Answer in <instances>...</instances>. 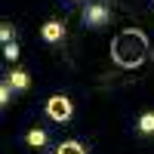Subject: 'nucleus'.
<instances>
[{"instance_id":"1","label":"nucleus","mask_w":154,"mask_h":154,"mask_svg":"<svg viewBox=\"0 0 154 154\" xmlns=\"http://www.w3.org/2000/svg\"><path fill=\"white\" fill-rule=\"evenodd\" d=\"M148 56H151L148 37L139 31V28H123V31L114 34V40H111V59H114V65L133 71V68L142 65Z\"/></svg>"},{"instance_id":"10","label":"nucleus","mask_w":154,"mask_h":154,"mask_svg":"<svg viewBox=\"0 0 154 154\" xmlns=\"http://www.w3.org/2000/svg\"><path fill=\"white\" fill-rule=\"evenodd\" d=\"M12 34H16V31H12V25H9V22L0 25V40H3V43H9V40H12Z\"/></svg>"},{"instance_id":"3","label":"nucleus","mask_w":154,"mask_h":154,"mask_svg":"<svg viewBox=\"0 0 154 154\" xmlns=\"http://www.w3.org/2000/svg\"><path fill=\"white\" fill-rule=\"evenodd\" d=\"M46 114H49L56 123H68L71 114H74L71 99H68V96H49V102H46Z\"/></svg>"},{"instance_id":"9","label":"nucleus","mask_w":154,"mask_h":154,"mask_svg":"<svg viewBox=\"0 0 154 154\" xmlns=\"http://www.w3.org/2000/svg\"><path fill=\"white\" fill-rule=\"evenodd\" d=\"M3 56H6L9 62H16V59H19V43H16V40H9V43H3Z\"/></svg>"},{"instance_id":"6","label":"nucleus","mask_w":154,"mask_h":154,"mask_svg":"<svg viewBox=\"0 0 154 154\" xmlns=\"http://www.w3.org/2000/svg\"><path fill=\"white\" fill-rule=\"evenodd\" d=\"M25 142H28V145H31V148H43V145H46V142H49V136H46V133H43V130H31V133H28V136H25Z\"/></svg>"},{"instance_id":"7","label":"nucleus","mask_w":154,"mask_h":154,"mask_svg":"<svg viewBox=\"0 0 154 154\" xmlns=\"http://www.w3.org/2000/svg\"><path fill=\"white\" fill-rule=\"evenodd\" d=\"M28 83H31V80H28V74H25V71H12V74H9V86H12V89H28Z\"/></svg>"},{"instance_id":"11","label":"nucleus","mask_w":154,"mask_h":154,"mask_svg":"<svg viewBox=\"0 0 154 154\" xmlns=\"http://www.w3.org/2000/svg\"><path fill=\"white\" fill-rule=\"evenodd\" d=\"M9 99H12V86H9V80L0 86V105H9Z\"/></svg>"},{"instance_id":"2","label":"nucleus","mask_w":154,"mask_h":154,"mask_svg":"<svg viewBox=\"0 0 154 154\" xmlns=\"http://www.w3.org/2000/svg\"><path fill=\"white\" fill-rule=\"evenodd\" d=\"M80 19H83V28H105V25L111 22V6H108V0H93V3H86L83 12H80Z\"/></svg>"},{"instance_id":"8","label":"nucleus","mask_w":154,"mask_h":154,"mask_svg":"<svg viewBox=\"0 0 154 154\" xmlns=\"http://www.w3.org/2000/svg\"><path fill=\"white\" fill-rule=\"evenodd\" d=\"M139 133H145V136L154 133V111H145L142 117H139Z\"/></svg>"},{"instance_id":"4","label":"nucleus","mask_w":154,"mask_h":154,"mask_svg":"<svg viewBox=\"0 0 154 154\" xmlns=\"http://www.w3.org/2000/svg\"><path fill=\"white\" fill-rule=\"evenodd\" d=\"M40 34H43L46 43H62V40H65V25L56 22V19H49L43 28H40Z\"/></svg>"},{"instance_id":"5","label":"nucleus","mask_w":154,"mask_h":154,"mask_svg":"<svg viewBox=\"0 0 154 154\" xmlns=\"http://www.w3.org/2000/svg\"><path fill=\"white\" fill-rule=\"evenodd\" d=\"M56 154H86V145H80L77 139H68V142H62L56 148Z\"/></svg>"}]
</instances>
